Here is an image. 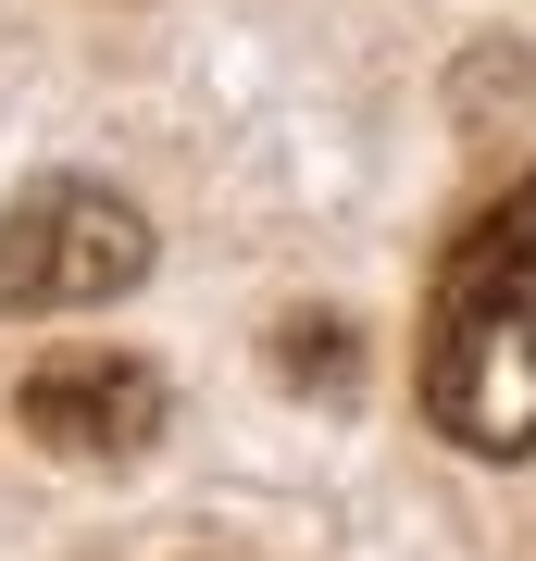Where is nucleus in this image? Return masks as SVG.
<instances>
[{
  "instance_id": "20e7f679",
  "label": "nucleus",
  "mask_w": 536,
  "mask_h": 561,
  "mask_svg": "<svg viewBox=\"0 0 536 561\" xmlns=\"http://www.w3.org/2000/svg\"><path fill=\"white\" fill-rule=\"evenodd\" d=\"M275 350H287V387H312V400H324V387H338V400H350V350H362L350 324H324V312H299V324H287Z\"/></svg>"
},
{
  "instance_id": "7ed1b4c3",
  "label": "nucleus",
  "mask_w": 536,
  "mask_h": 561,
  "mask_svg": "<svg viewBox=\"0 0 536 561\" xmlns=\"http://www.w3.org/2000/svg\"><path fill=\"white\" fill-rule=\"evenodd\" d=\"M13 412H25V437H38L50 461L113 474V461H138L162 424H175V387H162L138 350H50V362H25Z\"/></svg>"
},
{
  "instance_id": "f03ea898",
  "label": "nucleus",
  "mask_w": 536,
  "mask_h": 561,
  "mask_svg": "<svg viewBox=\"0 0 536 561\" xmlns=\"http://www.w3.org/2000/svg\"><path fill=\"white\" fill-rule=\"evenodd\" d=\"M150 275V213L100 175H38L0 213V312H100Z\"/></svg>"
},
{
  "instance_id": "f257e3e1",
  "label": "nucleus",
  "mask_w": 536,
  "mask_h": 561,
  "mask_svg": "<svg viewBox=\"0 0 536 561\" xmlns=\"http://www.w3.org/2000/svg\"><path fill=\"white\" fill-rule=\"evenodd\" d=\"M424 424L475 461L536 449V175L461 225L424 300Z\"/></svg>"
}]
</instances>
